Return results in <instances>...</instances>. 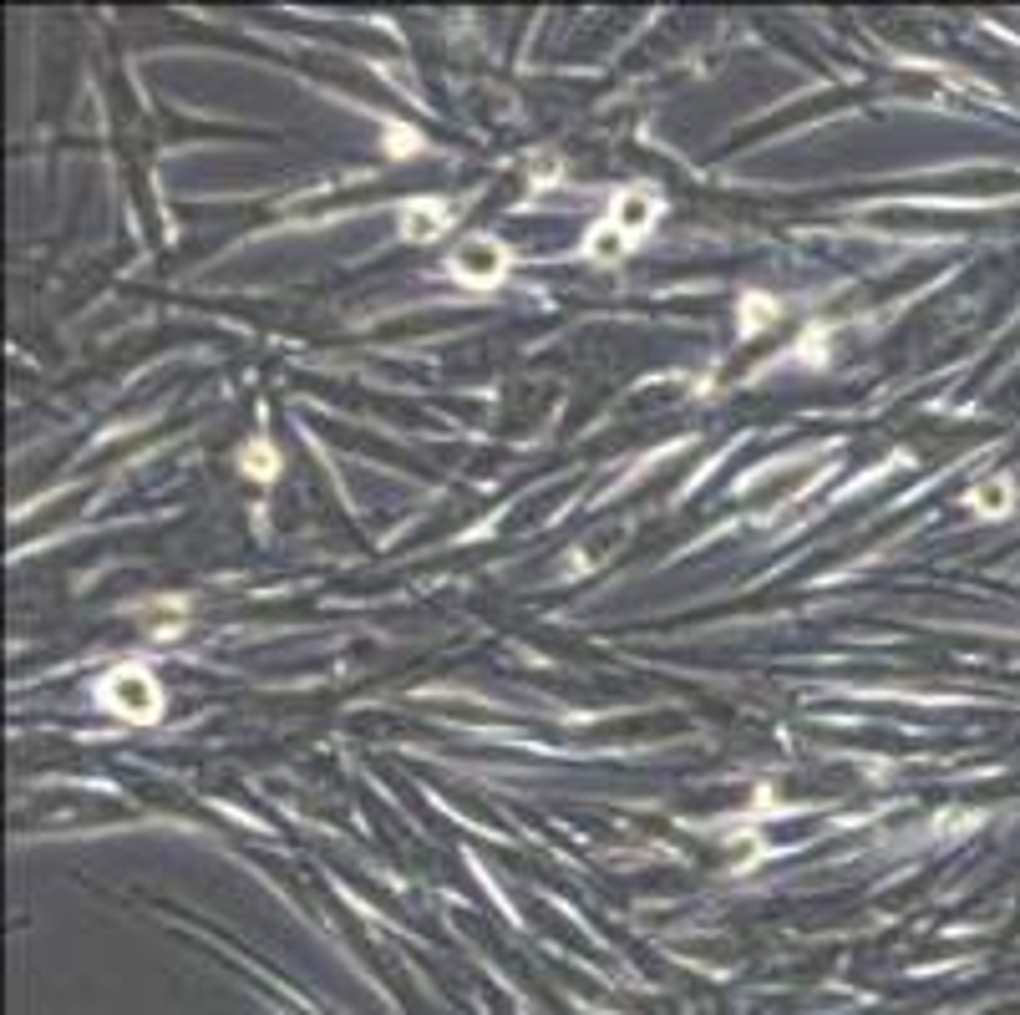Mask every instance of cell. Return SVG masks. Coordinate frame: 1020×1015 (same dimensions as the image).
Segmentation results:
<instances>
[{
    "instance_id": "obj_5",
    "label": "cell",
    "mask_w": 1020,
    "mask_h": 1015,
    "mask_svg": "<svg viewBox=\"0 0 1020 1015\" xmlns=\"http://www.w3.org/2000/svg\"><path fill=\"white\" fill-rule=\"evenodd\" d=\"M624 250H630V234H624L614 219H605V224L589 234V260H595V264H614Z\"/></svg>"
},
{
    "instance_id": "obj_2",
    "label": "cell",
    "mask_w": 1020,
    "mask_h": 1015,
    "mask_svg": "<svg viewBox=\"0 0 1020 1015\" xmlns=\"http://www.w3.org/2000/svg\"><path fill=\"white\" fill-rule=\"evenodd\" d=\"M452 275L463 285H473V290H488V285H498L508 275V250L498 239H467L463 250L452 254Z\"/></svg>"
},
{
    "instance_id": "obj_7",
    "label": "cell",
    "mask_w": 1020,
    "mask_h": 1015,
    "mask_svg": "<svg viewBox=\"0 0 1020 1015\" xmlns=\"http://www.w3.org/2000/svg\"><path fill=\"white\" fill-rule=\"evenodd\" d=\"M275 467H279V462H275V452H269L265 442H259V448H250V452H244V473H250V477H259V483H269V477H275Z\"/></svg>"
},
{
    "instance_id": "obj_8",
    "label": "cell",
    "mask_w": 1020,
    "mask_h": 1015,
    "mask_svg": "<svg viewBox=\"0 0 1020 1015\" xmlns=\"http://www.w3.org/2000/svg\"><path fill=\"white\" fill-rule=\"evenodd\" d=\"M975 503H980L985 514H1006V503H1010V483H990V488H980V493H975Z\"/></svg>"
},
{
    "instance_id": "obj_3",
    "label": "cell",
    "mask_w": 1020,
    "mask_h": 1015,
    "mask_svg": "<svg viewBox=\"0 0 1020 1015\" xmlns=\"http://www.w3.org/2000/svg\"><path fill=\"white\" fill-rule=\"evenodd\" d=\"M655 219H661V198L650 194V188H624V194L614 198V224H620L630 239H640Z\"/></svg>"
},
{
    "instance_id": "obj_1",
    "label": "cell",
    "mask_w": 1020,
    "mask_h": 1015,
    "mask_svg": "<svg viewBox=\"0 0 1020 1015\" xmlns=\"http://www.w3.org/2000/svg\"><path fill=\"white\" fill-rule=\"evenodd\" d=\"M102 700H107V711L127 716V721H153L163 706V691L143 665H122V671H112L102 681Z\"/></svg>"
},
{
    "instance_id": "obj_4",
    "label": "cell",
    "mask_w": 1020,
    "mask_h": 1015,
    "mask_svg": "<svg viewBox=\"0 0 1020 1015\" xmlns=\"http://www.w3.org/2000/svg\"><path fill=\"white\" fill-rule=\"evenodd\" d=\"M442 229H447V209H442V203H407V209H401V234L417 239V244L437 239Z\"/></svg>"
},
{
    "instance_id": "obj_6",
    "label": "cell",
    "mask_w": 1020,
    "mask_h": 1015,
    "mask_svg": "<svg viewBox=\"0 0 1020 1015\" xmlns=\"http://www.w3.org/2000/svg\"><path fill=\"white\" fill-rule=\"evenodd\" d=\"M772 320H777V305H772L767 295H746L742 300V330L746 335H756V330L772 326Z\"/></svg>"
}]
</instances>
